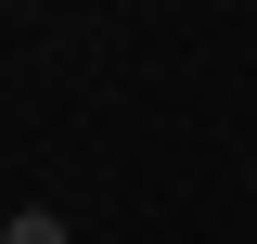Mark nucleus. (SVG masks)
I'll list each match as a JSON object with an SVG mask.
<instances>
[{"mask_svg":"<svg viewBox=\"0 0 257 244\" xmlns=\"http://www.w3.org/2000/svg\"><path fill=\"white\" fill-rule=\"evenodd\" d=\"M0 244H77V231H64V206H13V218H0Z\"/></svg>","mask_w":257,"mask_h":244,"instance_id":"f257e3e1","label":"nucleus"}]
</instances>
